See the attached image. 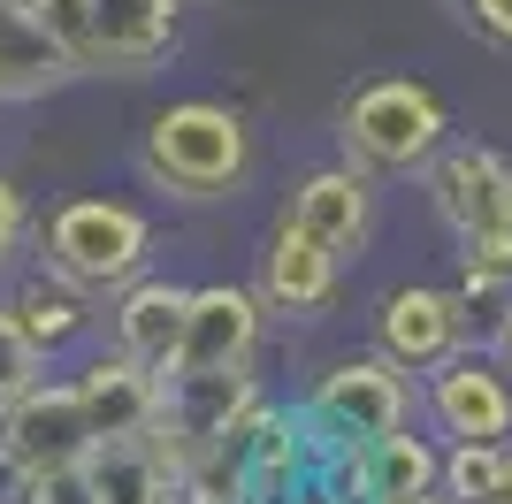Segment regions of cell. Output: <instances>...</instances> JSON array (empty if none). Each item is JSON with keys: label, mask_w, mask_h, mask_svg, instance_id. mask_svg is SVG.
Masks as SVG:
<instances>
[{"label": "cell", "mask_w": 512, "mask_h": 504, "mask_svg": "<svg viewBox=\"0 0 512 504\" xmlns=\"http://www.w3.org/2000/svg\"><path fill=\"white\" fill-rule=\"evenodd\" d=\"M138 168L169 199H230L253 168V138L230 107L214 100H184V107H161L146 123V146H138Z\"/></svg>", "instance_id": "6da1fadb"}, {"label": "cell", "mask_w": 512, "mask_h": 504, "mask_svg": "<svg viewBox=\"0 0 512 504\" xmlns=\"http://www.w3.org/2000/svg\"><path fill=\"white\" fill-rule=\"evenodd\" d=\"M444 100L413 77H375L337 107V146L360 176H413L444 146Z\"/></svg>", "instance_id": "7a4b0ae2"}, {"label": "cell", "mask_w": 512, "mask_h": 504, "mask_svg": "<svg viewBox=\"0 0 512 504\" xmlns=\"http://www.w3.org/2000/svg\"><path fill=\"white\" fill-rule=\"evenodd\" d=\"M260 413V382L253 359L245 367H169L161 375V413H153L146 443L161 459H214V451H237L245 428Z\"/></svg>", "instance_id": "3957f363"}, {"label": "cell", "mask_w": 512, "mask_h": 504, "mask_svg": "<svg viewBox=\"0 0 512 504\" xmlns=\"http://www.w3.org/2000/svg\"><path fill=\"white\" fill-rule=\"evenodd\" d=\"M146 252L153 230L123 199H69L46 222V275H62L69 291H123V283H138Z\"/></svg>", "instance_id": "277c9868"}, {"label": "cell", "mask_w": 512, "mask_h": 504, "mask_svg": "<svg viewBox=\"0 0 512 504\" xmlns=\"http://www.w3.org/2000/svg\"><path fill=\"white\" fill-rule=\"evenodd\" d=\"M428 176V199H436V214H444V230L459 237V252L467 260H497V268H512L505 252V222H512V161L490 146H436V161L421 168Z\"/></svg>", "instance_id": "5b68a950"}, {"label": "cell", "mask_w": 512, "mask_h": 504, "mask_svg": "<svg viewBox=\"0 0 512 504\" xmlns=\"http://www.w3.org/2000/svg\"><path fill=\"white\" fill-rule=\"evenodd\" d=\"M406 413H413L406 367H390L383 352L375 359H337V367L314 382V398H306V420L321 428V443H352V451L398 436Z\"/></svg>", "instance_id": "8992f818"}, {"label": "cell", "mask_w": 512, "mask_h": 504, "mask_svg": "<svg viewBox=\"0 0 512 504\" xmlns=\"http://www.w3.org/2000/svg\"><path fill=\"white\" fill-rule=\"evenodd\" d=\"M100 451L92 436V413L77 398V382H54V390H23L8 413H0V466L31 482V474H54V466H85Z\"/></svg>", "instance_id": "52a82bcc"}, {"label": "cell", "mask_w": 512, "mask_h": 504, "mask_svg": "<svg viewBox=\"0 0 512 504\" xmlns=\"http://www.w3.org/2000/svg\"><path fill=\"white\" fill-rule=\"evenodd\" d=\"M321 451L329 443L306 420V405H291V413L260 405L245 443H237V489H245V504H299L321 482Z\"/></svg>", "instance_id": "ba28073f"}, {"label": "cell", "mask_w": 512, "mask_h": 504, "mask_svg": "<svg viewBox=\"0 0 512 504\" xmlns=\"http://www.w3.org/2000/svg\"><path fill=\"white\" fill-rule=\"evenodd\" d=\"M459 336H467V314L451 291H390L383 314H375V352L406 375H436L444 359H459Z\"/></svg>", "instance_id": "9c48e42d"}, {"label": "cell", "mask_w": 512, "mask_h": 504, "mask_svg": "<svg viewBox=\"0 0 512 504\" xmlns=\"http://www.w3.org/2000/svg\"><path fill=\"white\" fill-rule=\"evenodd\" d=\"M428 413L451 443H505L512 436V382L490 359H444L428 375Z\"/></svg>", "instance_id": "30bf717a"}, {"label": "cell", "mask_w": 512, "mask_h": 504, "mask_svg": "<svg viewBox=\"0 0 512 504\" xmlns=\"http://www.w3.org/2000/svg\"><path fill=\"white\" fill-rule=\"evenodd\" d=\"M85 69L62 54V39L39 23L31 0H0V107H23V100H46L77 84Z\"/></svg>", "instance_id": "8fae6325"}, {"label": "cell", "mask_w": 512, "mask_h": 504, "mask_svg": "<svg viewBox=\"0 0 512 504\" xmlns=\"http://www.w3.org/2000/svg\"><path fill=\"white\" fill-rule=\"evenodd\" d=\"M260 291H237V283H207L192 291V314H184V344H176V367H245L260 344Z\"/></svg>", "instance_id": "7c38bea8"}, {"label": "cell", "mask_w": 512, "mask_h": 504, "mask_svg": "<svg viewBox=\"0 0 512 504\" xmlns=\"http://www.w3.org/2000/svg\"><path fill=\"white\" fill-rule=\"evenodd\" d=\"M329 298H337V252L283 222L260 252V306L276 321H314Z\"/></svg>", "instance_id": "4fadbf2b"}, {"label": "cell", "mask_w": 512, "mask_h": 504, "mask_svg": "<svg viewBox=\"0 0 512 504\" xmlns=\"http://www.w3.org/2000/svg\"><path fill=\"white\" fill-rule=\"evenodd\" d=\"M283 222L344 260V252H360L367 230H375V191H367V176L352 161L344 168H314V176L291 191V214H283Z\"/></svg>", "instance_id": "5bb4252c"}, {"label": "cell", "mask_w": 512, "mask_h": 504, "mask_svg": "<svg viewBox=\"0 0 512 504\" xmlns=\"http://www.w3.org/2000/svg\"><path fill=\"white\" fill-rule=\"evenodd\" d=\"M77 398H85L92 413V436L100 443H123V436H146L153 413H161V367H146V359H92L85 375H77Z\"/></svg>", "instance_id": "9a60e30c"}, {"label": "cell", "mask_w": 512, "mask_h": 504, "mask_svg": "<svg viewBox=\"0 0 512 504\" xmlns=\"http://www.w3.org/2000/svg\"><path fill=\"white\" fill-rule=\"evenodd\" d=\"M92 39L107 77H146L176 46V0H92Z\"/></svg>", "instance_id": "2e32d148"}, {"label": "cell", "mask_w": 512, "mask_h": 504, "mask_svg": "<svg viewBox=\"0 0 512 504\" xmlns=\"http://www.w3.org/2000/svg\"><path fill=\"white\" fill-rule=\"evenodd\" d=\"M184 314H192V291H176V283H123V298H115V344L169 375L176 344H184Z\"/></svg>", "instance_id": "e0dca14e"}, {"label": "cell", "mask_w": 512, "mask_h": 504, "mask_svg": "<svg viewBox=\"0 0 512 504\" xmlns=\"http://www.w3.org/2000/svg\"><path fill=\"white\" fill-rule=\"evenodd\" d=\"M92 474V497L100 504H153V489H161V451H153L146 436H123V443H100L85 459Z\"/></svg>", "instance_id": "ac0fdd59"}, {"label": "cell", "mask_w": 512, "mask_h": 504, "mask_svg": "<svg viewBox=\"0 0 512 504\" xmlns=\"http://www.w3.org/2000/svg\"><path fill=\"white\" fill-rule=\"evenodd\" d=\"M444 489L451 504H512V443H451Z\"/></svg>", "instance_id": "d6986e66"}, {"label": "cell", "mask_w": 512, "mask_h": 504, "mask_svg": "<svg viewBox=\"0 0 512 504\" xmlns=\"http://www.w3.org/2000/svg\"><path fill=\"white\" fill-rule=\"evenodd\" d=\"M16 321L39 336L46 352H62L69 336H85L92 314H85V291H69L62 275H46V283H23V291H16Z\"/></svg>", "instance_id": "ffe728a7"}, {"label": "cell", "mask_w": 512, "mask_h": 504, "mask_svg": "<svg viewBox=\"0 0 512 504\" xmlns=\"http://www.w3.org/2000/svg\"><path fill=\"white\" fill-rule=\"evenodd\" d=\"M39 375H46V344L16 321V306H0V413L23 390H39Z\"/></svg>", "instance_id": "44dd1931"}, {"label": "cell", "mask_w": 512, "mask_h": 504, "mask_svg": "<svg viewBox=\"0 0 512 504\" xmlns=\"http://www.w3.org/2000/svg\"><path fill=\"white\" fill-rule=\"evenodd\" d=\"M459 314H467V329L482 321V329H497V321L512 314V268H497V260H467V275H459Z\"/></svg>", "instance_id": "7402d4cb"}, {"label": "cell", "mask_w": 512, "mask_h": 504, "mask_svg": "<svg viewBox=\"0 0 512 504\" xmlns=\"http://www.w3.org/2000/svg\"><path fill=\"white\" fill-rule=\"evenodd\" d=\"M31 8H39V23L46 31H54V39H62V54L77 69H100V39H92V0H31Z\"/></svg>", "instance_id": "603a6c76"}, {"label": "cell", "mask_w": 512, "mask_h": 504, "mask_svg": "<svg viewBox=\"0 0 512 504\" xmlns=\"http://www.w3.org/2000/svg\"><path fill=\"white\" fill-rule=\"evenodd\" d=\"M16 489H23V504H100L85 466H54V474H31V482H16Z\"/></svg>", "instance_id": "cb8c5ba5"}, {"label": "cell", "mask_w": 512, "mask_h": 504, "mask_svg": "<svg viewBox=\"0 0 512 504\" xmlns=\"http://www.w3.org/2000/svg\"><path fill=\"white\" fill-rule=\"evenodd\" d=\"M23 230H31V222H23V191L8 184V176H0V268H8V260H16Z\"/></svg>", "instance_id": "d4e9b609"}, {"label": "cell", "mask_w": 512, "mask_h": 504, "mask_svg": "<svg viewBox=\"0 0 512 504\" xmlns=\"http://www.w3.org/2000/svg\"><path fill=\"white\" fill-rule=\"evenodd\" d=\"M459 8H467V23L482 31V39L512 46V0H459Z\"/></svg>", "instance_id": "484cf974"}, {"label": "cell", "mask_w": 512, "mask_h": 504, "mask_svg": "<svg viewBox=\"0 0 512 504\" xmlns=\"http://www.w3.org/2000/svg\"><path fill=\"white\" fill-rule=\"evenodd\" d=\"M490 359H497V367H505V375H512V314H505V321H497V329H490Z\"/></svg>", "instance_id": "4316f807"}, {"label": "cell", "mask_w": 512, "mask_h": 504, "mask_svg": "<svg viewBox=\"0 0 512 504\" xmlns=\"http://www.w3.org/2000/svg\"><path fill=\"white\" fill-rule=\"evenodd\" d=\"M299 504H344V497H329V489H321V482H314V489H306V497H299Z\"/></svg>", "instance_id": "83f0119b"}, {"label": "cell", "mask_w": 512, "mask_h": 504, "mask_svg": "<svg viewBox=\"0 0 512 504\" xmlns=\"http://www.w3.org/2000/svg\"><path fill=\"white\" fill-rule=\"evenodd\" d=\"M398 504H451V497H436V489H421V497H398Z\"/></svg>", "instance_id": "f1b7e54d"}, {"label": "cell", "mask_w": 512, "mask_h": 504, "mask_svg": "<svg viewBox=\"0 0 512 504\" xmlns=\"http://www.w3.org/2000/svg\"><path fill=\"white\" fill-rule=\"evenodd\" d=\"M505 252H512V222H505Z\"/></svg>", "instance_id": "f546056e"}]
</instances>
